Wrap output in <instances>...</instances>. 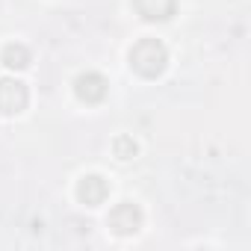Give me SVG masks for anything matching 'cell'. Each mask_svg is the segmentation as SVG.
Returning a JSON list of instances; mask_svg holds the SVG:
<instances>
[{"label": "cell", "mask_w": 251, "mask_h": 251, "mask_svg": "<svg viewBox=\"0 0 251 251\" xmlns=\"http://www.w3.org/2000/svg\"><path fill=\"white\" fill-rule=\"evenodd\" d=\"M166 62H169V50L160 39H142L130 50V68L139 77H148V80L160 77L166 71Z\"/></svg>", "instance_id": "cell-1"}, {"label": "cell", "mask_w": 251, "mask_h": 251, "mask_svg": "<svg viewBox=\"0 0 251 251\" xmlns=\"http://www.w3.org/2000/svg\"><path fill=\"white\" fill-rule=\"evenodd\" d=\"M109 227H112V233H118V236H130V233H136V230L142 227V210H139L133 201H121V204H115L112 213H109Z\"/></svg>", "instance_id": "cell-2"}, {"label": "cell", "mask_w": 251, "mask_h": 251, "mask_svg": "<svg viewBox=\"0 0 251 251\" xmlns=\"http://www.w3.org/2000/svg\"><path fill=\"white\" fill-rule=\"evenodd\" d=\"M27 100H30V92H27V86L21 80H12V77L0 80V112L3 115L21 112L27 106Z\"/></svg>", "instance_id": "cell-3"}, {"label": "cell", "mask_w": 251, "mask_h": 251, "mask_svg": "<svg viewBox=\"0 0 251 251\" xmlns=\"http://www.w3.org/2000/svg\"><path fill=\"white\" fill-rule=\"evenodd\" d=\"M74 92H77V98L86 100V103H100V100L106 98V80H103L98 71H86V74H80V77L74 80Z\"/></svg>", "instance_id": "cell-4"}, {"label": "cell", "mask_w": 251, "mask_h": 251, "mask_svg": "<svg viewBox=\"0 0 251 251\" xmlns=\"http://www.w3.org/2000/svg\"><path fill=\"white\" fill-rule=\"evenodd\" d=\"M109 195V183L100 177V175H86L80 183H77V198L86 204V207H98L103 204Z\"/></svg>", "instance_id": "cell-5"}, {"label": "cell", "mask_w": 251, "mask_h": 251, "mask_svg": "<svg viewBox=\"0 0 251 251\" xmlns=\"http://www.w3.org/2000/svg\"><path fill=\"white\" fill-rule=\"evenodd\" d=\"M133 9L145 21H166V18L175 15L177 0H133Z\"/></svg>", "instance_id": "cell-6"}, {"label": "cell", "mask_w": 251, "mask_h": 251, "mask_svg": "<svg viewBox=\"0 0 251 251\" xmlns=\"http://www.w3.org/2000/svg\"><path fill=\"white\" fill-rule=\"evenodd\" d=\"M3 65H6V68H15V71L27 68V65H30V50H27L21 42L6 45V48H3Z\"/></svg>", "instance_id": "cell-7"}, {"label": "cell", "mask_w": 251, "mask_h": 251, "mask_svg": "<svg viewBox=\"0 0 251 251\" xmlns=\"http://www.w3.org/2000/svg\"><path fill=\"white\" fill-rule=\"evenodd\" d=\"M133 154H136V142L130 136H118L115 139V157L118 160H130Z\"/></svg>", "instance_id": "cell-8"}]
</instances>
